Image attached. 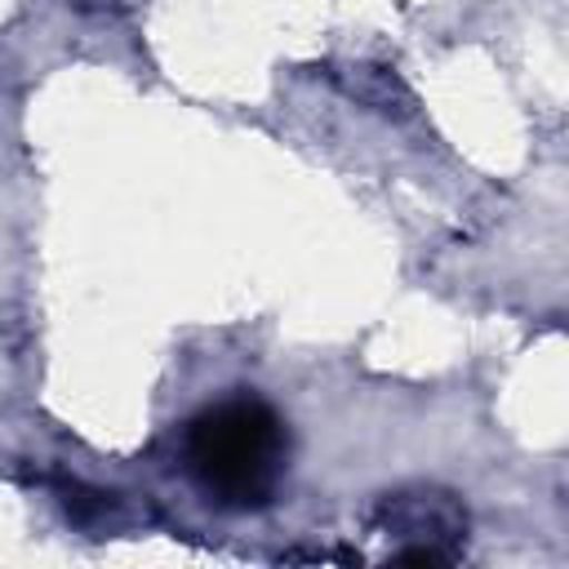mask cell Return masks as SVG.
I'll return each mask as SVG.
<instances>
[{
	"instance_id": "cell-1",
	"label": "cell",
	"mask_w": 569,
	"mask_h": 569,
	"mask_svg": "<svg viewBox=\"0 0 569 569\" xmlns=\"http://www.w3.org/2000/svg\"><path fill=\"white\" fill-rule=\"evenodd\" d=\"M187 471L196 485L231 511L267 507L284 480L289 427L258 396H227L187 422Z\"/></svg>"
},
{
	"instance_id": "cell-2",
	"label": "cell",
	"mask_w": 569,
	"mask_h": 569,
	"mask_svg": "<svg viewBox=\"0 0 569 569\" xmlns=\"http://www.w3.org/2000/svg\"><path fill=\"white\" fill-rule=\"evenodd\" d=\"M369 520L378 533L396 538L391 556L409 565H449L467 542V507L436 485L382 493Z\"/></svg>"
},
{
	"instance_id": "cell-3",
	"label": "cell",
	"mask_w": 569,
	"mask_h": 569,
	"mask_svg": "<svg viewBox=\"0 0 569 569\" xmlns=\"http://www.w3.org/2000/svg\"><path fill=\"white\" fill-rule=\"evenodd\" d=\"M333 76H338V84H342L356 102H365V107H373V111H382V116H409V111H413V93L405 89V80H400L391 67L356 62V67H342V71H333Z\"/></svg>"
},
{
	"instance_id": "cell-4",
	"label": "cell",
	"mask_w": 569,
	"mask_h": 569,
	"mask_svg": "<svg viewBox=\"0 0 569 569\" xmlns=\"http://www.w3.org/2000/svg\"><path fill=\"white\" fill-rule=\"evenodd\" d=\"M76 9H89V13H129L138 9L142 0H71Z\"/></svg>"
}]
</instances>
